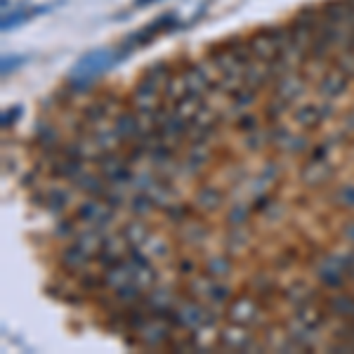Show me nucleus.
I'll use <instances>...</instances> for the list:
<instances>
[{"label":"nucleus","mask_w":354,"mask_h":354,"mask_svg":"<svg viewBox=\"0 0 354 354\" xmlns=\"http://www.w3.org/2000/svg\"><path fill=\"white\" fill-rule=\"evenodd\" d=\"M335 201L340 205H345V208H354V187L350 185L340 187V189L335 192Z\"/></svg>","instance_id":"23"},{"label":"nucleus","mask_w":354,"mask_h":354,"mask_svg":"<svg viewBox=\"0 0 354 354\" xmlns=\"http://www.w3.org/2000/svg\"><path fill=\"white\" fill-rule=\"evenodd\" d=\"M121 236L128 241V245L133 248V245H142L147 241V236H149V232H147V227L142 225V222H130V225L123 227Z\"/></svg>","instance_id":"16"},{"label":"nucleus","mask_w":354,"mask_h":354,"mask_svg":"<svg viewBox=\"0 0 354 354\" xmlns=\"http://www.w3.org/2000/svg\"><path fill=\"white\" fill-rule=\"evenodd\" d=\"M48 205L53 210H62L66 205V194H62V192H53V194H48Z\"/></svg>","instance_id":"27"},{"label":"nucleus","mask_w":354,"mask_h":354,"mask_svg":"<svg viewBox=\"0 0 354 354\" xmlns=\"http://www.w3.org/2000/svg\"><path fill=\"white\" fill-rule=\"evenodd\" d=\"M335 68H340L345 76L354 78V53H352V50H345V53L338 57V62H335Z\"/></svg>","instance_id":"21"},{"label":"nucleus","mask_w":354,"mask_h":354,"mask_svg":"<svg viewBox=\"0 0 354 354\" xmlns=\"http://www.w3.org/2000/svg\"><path fill=\"white\" fill-rule=\"evenodd\" d=\"M326 113L328 111L322 109L319 104H305L295 111V121H298V125H302V128H317V125L326 118Z\"/></svg>","instance_id":"14"},{"label":"nucleus","mask_w":354,"mask_h":354,"mask_svg":"<svg viewBox=\"0 0 354 354\" xmlns=\"http://www.w3.org/2000/svg\"><path fill=\"white\" fill-rule=\"evenodd\" d=\"M111 215H113V208L102 196L90 198V201H85L81 208H78V220H83L88 227H102V230H104V225L111 220Z\"/></svg>","instance_id":"6"},{"label":"nucleus","mask_w":354,"mask_h":354,"mask_svg":"<svg viewBox=\"0 0 354 354\" xmlns=\"http://www.w3.org/2000/svg\"><path fill=\"white\" fill-rule=\"evenodd\" d=\"M286 38H288V31H283V28H262V31H258L248 41V48L255 59L274 66L279 59H281Z\"/></svg>","instance_id":"2"},{"label":"nucleus","mask_w":354,"mask_h":354,"mask_svg":"<svg viewBox=\"0 0 354 354\" xmlns=\"http://www.w3.org/2000/svg\"><path fill=\"white\" fill-rule=\"evenodd\" d=\"M21 116V106H12V109L3 111V118H0V123H3V128H12V125L19 121Z\"/></svg>","instance_id":"26"},{"label":"nucleus","mask_w":354,"mask_h":354,"mask_svg":"<svg viewBox=\"0 0 354 354\" xmlns=\"http://www.w3.org/2000/svg\"><path fill=\"white\" fill-rule=\"evenodd\" d=\"M260 317V305L255 298H248V295H241V298H236L232 302L230 307V319L236 326H250V324H255Z\"/></svg>","instance_id":"7"},{"label":"nucleus","mask_w":354,"mask_h":354,"mask_svg":"<svg viewBox=\"0 0 354 354\" xmlns=\"http://www.w3.org/2000/svg\"><path fill=\"white\" fill-rule=\"evenodd\" d=\"M177 26H182L180 19H177V15L165 12L163 17H156L153 21H149L147 26L137 28L133 36H128L125 45H128V48H133V50H137V48H142V45H149L151 41H156V38L161 36V33H165V31H175Z\"/></svg>","instance_id":"3"},{"label":"nucleus","mask_w":354,"mask_h":354,"mask_svg":"<svg viewBox=\"0 0 354 354\" xmlns=\"http://www.w3.org/2000/svg\"><path fill=\"white\" fill-rule=\"evenodd\" d=\"M185 83H187V93L194 95V97H203L210 93V90H215V81H213V76H210L208 71H205L203 66H198V64H194L187 68L185 73Z\"/></svg>","instance_id":"8"},{"label":"nucleus","mask_w":354,"mask_h":354,"mask_svg":"<svg viewBox=\"0 0 354 354\" xmlns=\"http://www.w3.org/2000/svg\"><path fill=\"white\" fill-rule=\"evenodd\" d=\"M59 5H62V0L50 3V5H38V8H21V10H12V12H5L3 21H0V28H3V33H10V31H15V28H19L21 24H26V21L36 19V17L53 12Z\"/></svg>","instance_id":"5"},{"label":"nucleus","mask_w":354,"mask_h":354,"mask_svg":"<svg viewBox=\"0 0 354 354\" xmlns=\"http://www.w3.org/2000/svg\"><path fill=\"white\" fill-rule=\"evenodd\" d=\"M286 106H288L286 102L277 97V102H270V106H267V118H270V121H279V116L286 111Z\"/></svg>","instance_id":"25"},{"label":"nucleus","mask_w":354,"mask_h":354,"mask_svg":"<svg viewBox=\"0 0 354 354\" xmlns=\"http://www.w3.org/2000/svg\"><path fill=\"white\" fill-rule=\"evenodd\" d=\"M314 290L310 286H305V283H295V286H290L286 290V298L288 302H293L295 307H305V305H312V300H314Z\"/></svg>","instance_id":"15"},{"label":"nucleus","mask_w":354,"mask_h":354,"mask_svg":"<svg viewBox=\"0 0 354 354\" xmlns=\"http://www.w3.org/2000/svg\"><path fill=\"white\" fill-rule=\"evenodd\" d=\"M302 93H305V83H302V78H298L295 73L288 71L277 78V97L286 102V104H293Z\"/></svg>","instance_id":"9"},{"label":"nucleus","mask_w":354,"mask_h":354,"mask_svg":"<svg viewBox=\"0 0 354 354\" xmlns=\"http://www.w3.org/2000/svg\"><path fill=\"white\" fill-rule=\"evenodd\" d=\"M28 62V55H8L3 57V76H10V73H15L19 66H24Z\"/></svg>","instance_id":"19"},{"label":"nucleus","mask_w":354,"mask_h":354,"mask_svg":"<svg viewBox=\"0 0 354 354\" xmlns=\"http://www.w3.org/2000/svg\"><path fill=\"white\" fill-rule=\"evenodd\" d=\"M230 270H232V265L225 258H213L208 262V277L222 279V277H227V274H230Z\"/></svg>","instance_id":"20"},{"label":"nucleus","mask_w":354,"mask_h":354,"mask_svg":"<svg viewBox=\"0 0 354 354\" xmlns=\"http://www.w3.org/2000/svg\"><path fill=\"white\" fill-rule=\"evenodd\" d=\"M118 62H121V55L111 48L90 50V53L83 55L81 59L71 66V71H68V90H71V93H85L97 78L104 76L106 71H111Z\"/></svg>","instance_id":"1"},{"label":"nucleus","mask_w":354,"mask_h":354,"mask_svg":"<svg viewBox=\"0 0 354 354\" xmlns=\"http://www.w3.org/2000/svg\"><path fill=\"white\" fill-rule=\"evenodd\" d=\"M196 201H198V205H203L205 210H213L222 203V194L215 192V189H203L201 194H198Z\"/></svg>","instance_id":"18"},{"label":"nucleus","mask_w":354,"mask_h":354,"mask_svg":"<svg viewBox=\"0 0 354 354\" xmlns=\"http://www.w3.org/2000/svg\"><path fill=\"white\" fill-rule=\"evenodd\" d=\"M250 342H253V338H250V335L241 328H227V330H222V335H220L222 350L245 352V350H250Z\"/></svg>","instance_id":"13"},{"label":"nucleus","mask_w":354,"mask_h":354,"mask_svg":"<svg viewBox=\"0 0 354 354\" xmlns=\"http://www.w3.org/2000/svg\"><path fill=\"white\" fill-rule=\"evenodd\" d=\"M347 236H350V239H352V241H354V225L350 227V230H347Z\"/></svg>","instance_id":"30"},{"label":"nucleus","mask_w":354,"mask_h":354,"mask_svg":"<svg viewBox=\"0 0 354 354\" xmlns=\"http://www.w3.org/2000/svg\"><path fill=\"white\" fill-rule=\"evenodd\" d=\"M153 205H156V201H153V198L149 196V194H137L135 196V203H133V210L135 213H149V210L153 208Z\"/></svg>","instance_id":"22"},{"label":"nucleus","mask_w":354,"mask_h":354,"mask_svg":"<svg viewBox=\"0 0 354 354\" xmlns=\"http://www.w3.org/2000/svg\"><path fill=\"white\" fill-rule=\"evenodd\" d=\"M330 175H333V168H330V163L326 158H312V161L305 165V170H302V182L319 187V185H324V182H328Z\"/></svg>","instance_id":"10"},{"label":"nucleus","mask_w":354,"mask_h":354,"mask_svg":"<svg viewBox=\"0 0 354 354\" xmlns=\"http://www.w3.org/2000/svg\"><path fill=\"white\" fill-rule=\"evenodd\" d=\"M142 78H147V81L161 85V88H165V83L170 81V68L168 64H163V62H158V64H151L149 68H147V73Z\"/></svg>","instance_id":"17"},{"label":"nucleus","mask_w":354,"mask_h":354,"mask_svg":"<svg viewBox=\"0 0 354 354\" xmlns=\"http://www.w3.org/2000/svg\"><path fill=\"white\" fill-rule=\"evenodd\" d=\"M175 314H177V328L201 330L215 324V314H210L198 302H182L180 307H175Z\"/></svg>","instance_id":"4"},{"label":"nucleus","mask_w":354,"mask_h":354,"mask_svg":"<svg viewBox=\"0 0 354 354\" xmlns=\"http://www.w3.org/2000/svg\"><path fill=\"white\" fill-rule=\"evenodd\" d=\"M208 298L213 300V302H227V300H230V288L222 286V283H215V281H213V286H210Z\"/></svg>","instance_id":"24"},{"label":"nucleus","mask_w":354,"mask_h":354,"mask_svg":"<svg viewBox=\"0 0 354 354\" xmlns=\"http://www.w3.org/2000/svg\"><path fill=\"white\" fill-rule=\"evenodd\" d=\"M158 0H135V8H147V5H153Z\"/></svg>","instance_id":"29"},{"label":"nucleus","mask_w":354,"mask_h":354,"mask_svg":"<svg viewBox=\"0 0 354 354\" xmlns=\"http://www.w3.org/2000/svg\"><path fill=\"white\" fill-rule=\"evenodd\" d=\"M324 312L317 310L312 305L298 307V314H295V322L300 324V333H317L319 326L324 324Z\"/></svg>","instance_id":"12"},{"label":"nucleus","mask_w":354,"mask_h":354,"mask_svg":"<svg viewBox=\"0 0 354 354\" xmlns=\"http://www.w3.org/2000/svg\"><path fill=\"white\" fill-rule=\"evenodd\" d=\"M239 130H243V133H248V130H255V128H258V118H255V116H250V113H248V116H241V118H239Z\"/></svg>","instance_id":"28"},{"label":"nucleus","mask_w":354,"mask_h":354,"mask_svg":"<svg viewBox=\"0 0 354 354\" xmlns=\"http://www.w3.org/2000/svg\"><path fill=\"white\" fill-rule=\"evenodd\" d=\"M347 83H350V76H345L340 68H333V71L324 76L319 90H322V95L326 97V100H335V97H340L347 90Z\"/></svg>","instance_id":"11"}]
</instances>
